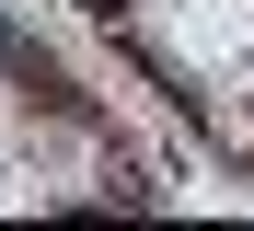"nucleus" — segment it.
I'll list each match as a JSON object with an SVG mask.
<instances>
[{"mask_svg":"<svg viewBox=\"0 0 254 231\" xmlns=\"http://www.w3.org/2000/svg\"><path fill=\"white\" fill-rule=\"evenodd\" d=\"M0 70H23V81H35V92H58V70H47V58H35V46H23V35H12V23H0Z\"/></svg>","mask_w":254,"mask_h":231,"instance_id":"1","label":"nucleus"},{"mask_svg":"<svg viewBox=\"0 0 254 231\" xmlns=\"http://www.w3.org/2000/svg\"><path fill=\"white\" fill-rule=\"evenodd\" d=\"M93 12H116V0H93Z\"/></svg>","mask_w":254,"mask_h":231,"instance_id":"2","label":"nucleus"}]
</instances>
